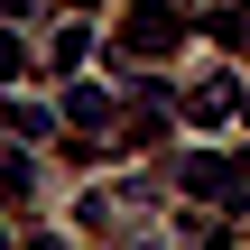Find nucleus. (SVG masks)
Instances as JSON below:
<instances>
[{"label":"nucleus","instance_id":"5","mask_svg":"<svg viewBox=\"0 0 250 250\" xmlns=\"http://www.w3.org/2000/svg\"><path fill=\"white\" fill-rule=\"evenodd\" d=\"M0 121H9V139H28V148H37V139H56V111H46V102H9Z\"/></svg>","mask_w":250,"mask_h":250},{"label":"nucleus","instance_id":"4","mask_svg":"<svg viewBox=\"0 0 250 250\" xmlns=\"http://www.w3.org/2000/svg\"><path fill=\"white\" fill-rule=\"evenodd\" d=\"M186 111H195V121L213 130V121H232V111H241V93H232V83L213 74V83H195V102H186Z\"/></svg>","mask_w":250,"mask_h":250},{"label":"nucleus","instance_id":"7","mask_svg":"<svg viewBox=\"0 0 250 250\" xmlns=\"http://www.w3.org/2000/svg\"><path fill=\"white\" fill-rule=\"evenodd\" d=\"M0 74H28V46L19 37H0Z\"/></svg>","mask_w":250,"mask_h":250},{"label":"nucleus","instance_id":"2","mask_svg":"<svg viewBox=\"0 0 250 250\" xmlns=\"http://www.w3.org/2000/svg\"><path fill=\"white\" fill-rule=\"evenodd\" d=\"M176 37H186V19H176L167 0H148V9H130V28H121V46H130V56H167Z\"/></svg>","mask_w":250,"mask_h":250},{"label":"nucleus","instance_id":"9","mask_svg":"<svg viewBox=\"0 0 250 250\" xmlns=\"http://www.w3.org/2000/svg\"><path fill=\"white\" fill-rule=\"evenodd\" d=\"M241 9H250V0H241Z\"/></svg>","mask_w":250,"mask_h":250},{"label":"nucleus","instance_id":"1","mask_svg":"<svg viewBox=\"0 0 250 250\" xmlns=\"http://www.w3.org/2000/svg\"><path fill=\"white\" fill-rule=\"evenodd\" d=\"M176 195H195V204H250V158H176Z\"/></svg>","mask_w":250,"mask_h":250},{"label":"nucleus","instance_id":"8","mask_svg":"<svg viewBox=\"0 0 250 250\" xmlns=\"http://www.w3.org/2000/svg\"><path fill=\"white\" fill-rule=\"evenodd\" d=\"M241 46H250V9H241Z\"/></svg>","mask_w":250,"mask_h":250},{"label":"nucleus","instance_id":"3","mask_svg":"<svg viewBox=\"0 0 250 250\" xmlns=\"http://www.w3.org/2000/svg\"><path fill=\"white\" fill-rule=\"evenodd\" d=\"M65 121H74V130H121V111H111L102 83H74V93H65Z\"/></svg>","mask_w":250,"mask_h":250},{"label":"nucleus","instance_id":"10","mask_svg":"<svg viewBox=\"0 0 250 250\" xmlns=\"http://www.w3.org/2000/svg\"><path fill=\"white\" fill-rule=\"evenodd\" d=\"M241 111H250V102H241Z\"/></svg>","mask_w":250,"mask_h":250},{"label":"nucleus","instance_id":"6","mask_svg":"<svg viewBox=\"0 0 250 250\" xmlns=\"http://www.w3.org/2000/svg\"><path fill=\"white\" fill-rule=\"evenodd\" d=\"M46 56H56V65H65V74H74V65H83V56H93V37H83V28H74V19H65V28H56V46H46Z\"/></svg>","mask_w":250,"mask_h":250}]
</instances>
